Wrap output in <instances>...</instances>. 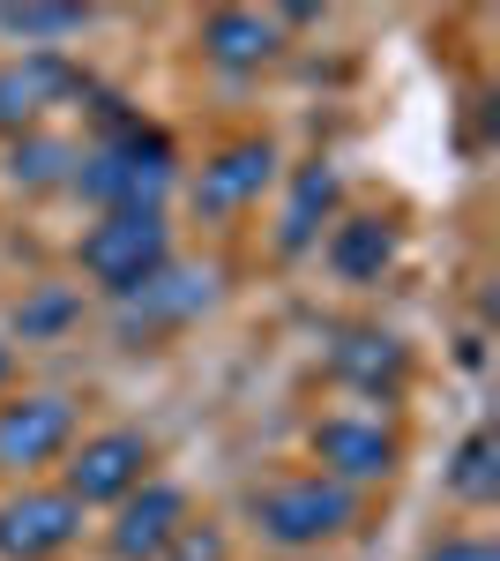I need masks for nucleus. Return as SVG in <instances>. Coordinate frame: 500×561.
Returning a JSON list of instances; mask_svg holds the SVG:
<instances>
[{"instance_id": "7", "label": "nucleus", "mask_w": 500, "mask_h": 561, "mask_svg": "<svg viewBox=\"0 0 500 561\" xmlns=\"http://www.w3.org/2000/svg\"><path fill=\"white\" fill-rule=\"evenodd\" d=\"M314 457L329 465L322 479L336 486H359V479H388L396 472V434L367 420V412H329L322 427H314Z\"/></svg>"}, {"instance_id": "4", "label": "nucleus", "mask_w": 500, "mask_h": 561, "mask_svg": "<svg viewBox=\"0 0 500 561\" xmlns=\"http://www.w3.org/2000/svg\"><path fill=\"white\" fill-rule=\"evenodd\" d=\"M142 479H150V442L127 434V427H105V434H90L83 449H75V465H68V486H60V494H68L75 510H105V502L120 510Z\"/></svg>"}, {"instance_id": "15", "label": "nucleus", "mask_w": 500, "mask_h": 561, "mask_svg": "<svg viewBox=\"0 0 500 561\" xmlns=\"http://www.w3.org/2000/svg\"><path fill=\"white\" fill-rule=\"evenodd\" d=\"M90 23V8H0V31L8 38H31V53H53V45H38V38H75Z\"/></svg>"}, {"instance_id": "13", "label": "nucleus", "mask_w": 500, "mask_h": 561, "mask_svg": "<svg viewBox=\"0 0 500 561\" xmlns=\"http://www.w3.org/2000/svg\"><path fill=\"white\" fill-rule=\"evenodd\" d=\"M396 262V225L388 217H344L329 232V270L351 285H374L381 270Z\"/></svg>"}, {"instance_id": "1", "label": "nucleus", "mask_w": 500, "mask_h": 561, "mask_svg": "<svg viewBox=\"0 0 500 561\" xmlns=\"http://www.w3.org/2000/svg\"><path fill=\"white\" fill-rule=\"evenodd\" d=\"M172 270V225L165 210H105L83 240V277L113 300H135Z\"/></svg>"}, {"instance_id": "17", "label": "nucleus", "mask_w": 500, "mask_h": 561, "mask_svg": "<svg viewBox=\"0 0 500 561\" xmlns=\"http://www.w3.org/2000/svg\"><path fill=\"white\" fill-rule=\"evenodd\" d=\"M68 165H83V150H68V142H53V135H23L15 142V165L8 173L15 180H31V187H45V180H68Z\"/></svg>"}, {"instance_id": "16", "label": "nucleus", "mask_w": 500, "mask_h": 561, "mask_svg": "<svg viewBox=\"0 0 500 561\" xmlns=\"http://www.w3.org/2000/svg\"><path fill=\"white\" fill-rule=\"evenodd\" d=\"M329 203H336V180L314 165V173H299V187H292V210H284V248H306L314 240V217H329Z\"/></svg>"}, {"instance_id": "10", "label": "nucleus", "mask_w": 500, "mask_h": 561, "mask_svg": "<svg viewBox=\"0 0 500 561\" xmlns=\"http://www.w3.org/2000/svg\"><path fill=\"white\" fill-rule=\"evenodd\" d=\"M269 180H277V150L247 135V142H224V150L202 165V180H195V203H202V210H247Z\"/></svg>"}, {"instance_id": "9", "label": "nucleus", "mask_w": 500, "mask_h": 561, "mask_svg": "<svg viewBox=\"0 0 500 561\" xmlns=\"http://www.w3.org/2000/svg\"><path fill=\"white\" fill-rule=\"evenodd\" d=\"M187 524V494L165 486V479H142L120 502V524H113V554L120 561H158L172 547V531Z\"/></svg>"}, {"instance_id": "20", "label": "nucleus", "mask_w": 500, "mask_h": 561, "mask_svg": "<svg viewBox=\"0 0 500 561\" xmlns=\"http://www.w3.org/2000/svg\"><path fill=\"white\" fill-rule=\"evenodd\" d=\"M8 375H15V359H8V345H0V382H8Z\"/></svg>"}, {"instance_id": "3", "label": "nucleus", "mask_w": 500, "mask_h": 561, "mask_svg": "<svg viewBox=\"0 0 500 561\" xmlns=\"http://www.w3.org/2000/svg\"><path fill=\"white\" fill-rule=\"evenodd\" d=\"M359 517V494L351 486H336V479H284V486H269V494H254V524H261V539L269 547H284V554H306V547H322L336 531H351Z\"/></svg>"}, {"instance_id": "2", "label": "nucleus", "mask_w": 500, "mask_h": 561, "mask_svg": "<svg viewBox=\"0 0 500 561\" xmlns=\"http://www.w3.org/2000/svg\"><path fill=\"white\" fill-rule=\"evenodd\" d=\"M68 180L105 210H158V195L172 187V150H165V135H142L135 121L113 113V135Z\"/></svg>"}, {"instance_id": "11", "label": "nucleus", "mask_w": 500, "mask_h": 561, "mask_svg": "<svg viewBox=\"0 0 500 561\" xmlns=\"http://www.w3.org/2000/svg\"><path fill=\"white\" fill-rule=\"evenodd\" d=\"M277 45H284V31H277V15H261V8H217V15L202 23V53L217 60V68H232V76L269 68Z\"/></svg>"}, {"instance_id": "8", "label": "nucleus", "mask_w": 500, "mask_h": 561, "mask_svg": "<svg viewBox=\"0 0 500 561\" xmlns=\"http://www.w3.org/2000/svg\"><path fill=\"white\" fill-rule=\"evenodd\" d=\"M83 90V76L60 60V53H23V60H8L0 68V128H38L53 105H68Z\"/></svg>"}, {"instance_id": "14", "label": "nucleus", "mask_w": 500, "mask_h": 561, "mask_svg": "<svg viewBox=\"0 0 500 561\" xmlns=\"http://www.w3.org/2000/svg\"><path fill=\"white\" fill-rule=\"evenodd\" d=\"M449 486H456L463 502H493V494H500V465H493V434H486V427L463 434L456 465H449Z\"/></svg>"}, {"instance_id": "5", "label": "nucleus", "mask_w": 500, "mask_h": 561, "mask_svg": "<svg viewBox=\"0 0 500 561\" xmlns=\"http://www.w3.org/2000/svg\"><path fill=\"white\" fill-rule=\"evenodd\" d=\"M83 531V510L68 494H45V486H23L0 502V554L8 561H53L75 547Z\"/></svg>"}, {"instance_id": "12", "label": "nucleus", "mask_w": 500, "mask_h": 561, "mask_svg": "<svg viewBox=\"0 0 500 561\" xmlns=\"http://www.w3.org/2000/svg\"><path fill=\"white\" fill-rule=\"evenodd\" d=\"M329 375L351 389H367V397H381V389H396L404 375H411V352L396 345L388 330H344L329 352Z\"/></svg>"}, {"instance_id": "19", "label": "nucleus", "mask_w": 500, "mask_h": 561, "mask_svg": "<svg viewBox=\"0 0 500 561\" xmlns=\"http://www.w3.org/2000/svg\"><path fill=\"white\" fill-rule=\"evenodd\" d=\"M426 561H500L493 539H441V547H426Z\"/></svg>"}, {"instance_id": "18", "label": "nucleus", "mask_w": 500, "mask_h": 561, "mask_svg": "<svg viewBox=\"0 0 500 561\" xmlns=\"http://www.w3.org/2000/svg\"><path fill=\"white\" fill-rule=\"evenodd\" d=\"M158 561H224V531H217V524H179V531H172V547Z\"/></svg>"}, {"instance_id": "6", "label": "nucleus", "mask_w": 500, "mask_h": 561, "mask_svg": "<svg viewBox=\"0 0 500 561\" xmlns=\"http://www.w3.org/2000/svg\"><path fill=\"white\" fill-rule=\"evenodd\" d=\"M68 442H75V404L68 397L38 389V397L0 404V472H38Z\"/></svg>"}]
</instances>
